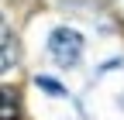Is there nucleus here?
<instances>
[{
    "mask_svg": "<svg viewBox=\"0 0 124 120\" xmlns=\"http://www.w3.org/2000/svg\"><path fill=\"white\" fill-rule=\"evenodd\" d=\"M48 55L55 58L59 65H76L83 55V34L72 31V27H55V31L48 34Z\"/></svg>",
    "mask_w": 124,
    "mask_h": 120,
    "instance_id": "1",
    "label": "nucleus"
},
{
    "mask_svg": "<svg viewBox=\"0 0 124 120\" xmlns=\"http://www.w3.org/2000/svg\"><path fill=\"white\" fill-rule=\"evenodd\" d=\"M14 58H17V45H14V34L10 27L4 24V17H0V76L14 65Z\"/></svg>",
    "mask_w": 124,
    "mask_h": 120,
    "instance_id": "2",
    "label": "nucleus"
},
{
    "mask_svg": "<svg viewBox=\"0 0 124 120\" xmlns=\"http://www.w3.org/2000/svg\"><path fill=\"white\" fill-rule=\"evenodd\" d=\"M0 120H21V96L14 86H0Z\"/></svg>",
    "mask_w": 124,
    "mask_h": 120,
    "instance_id": "3",
    "label": "nucleus"
},
{
    "mask_svg": "<svg viewBox=\"0 0 124 120\" xmlns=\"http://www.w3.org/2000/svg\"><path fill=\"white\" fill-rule=\"evenodd\" d=\"M38 86L45 89V93H52V96H62V93H66V89H62L55 79H48V76H38Z\"/></svg>",
    "mask_w": 124,
    "mask_h": 120,
    "instance_id": "4",
    "label": "nucleus"
},
{
    "mask_svg": "<svg viewBox=\"0 0 124 120\" xmlns=\"http://www.w3.org/2000/svg\"><path fill=\"white\" fill-rule=\"evenodd\" d=\"M110 4H114V7H117V10L124 14V0H110Z\"/></svg>",
    "mask_w": 124,
    "mask_h": 120,
    "instance_id": "5",
    "label": "nucleus"
}]
</instances>
